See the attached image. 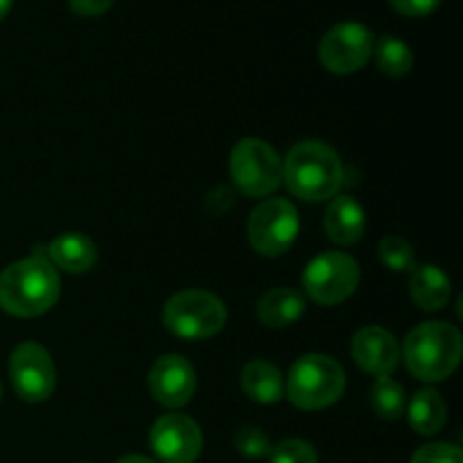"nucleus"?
<instances>
[{
  "label": "nucleus",
  "instance_id": "9",
  "mask_svg": "<svg viewBox=\"0 0 463 463\" xmlns=\"http://www.w3.org/2000/svg\"><path fill=\"white\" fill-rule=\"evenodd\" d=\"M373 45L375 41L369 27L353 21L339 23L321 39L319 61L335 75H351L366 66L373 54Z\"/></svg>",
  "mask_w": 463,
  "mask_h": 463
},
{
  "label": "nucleus",
  "instance_id": "4",
  "mask_svg": "<svg viewBox=\"0 0 463 463\" xmlns=\"http://www.w3.org/2000/svg\"><path fill=\"white\" fill-rule=\"evenodd\" d=\"M344 389H346V373L342 364L319 353L303 355L301 360L294 362L285 384V393L292 405L306 411L335 405L342 398Z\"/></svg>",
  "mask_w": 463,
  "mask_h": 463
},
{
  "label": "nucleus",
  "instance_id": "6",
  "mask_svg": "<svg viewBox=\"0 0 463 463\" xmlns=\"http://www.w3.org/2000/svg\"><path fill=\"white\" fill-rule=\"evenodd\" d=\"M229 165L235 185L247 197H267L283 184V161L265 140H240L231 152Z\"/></svg>",
  "mask_w": 463,
  "mask_h": 463
},
{
  "label": "nucleus",
  "instance_id": "14",
  "mask_svg": "<svg viewBox=\"0 0 463 463\" xmlns=\"http://www.w3.org/2000/svg\"><path fill=\"white\" fill-rule=\"evenodd\" d=\"M326 233L337 244H355L364 235L366 217L353 197H335L324 215Z\"/></svg>",
  "mask_w": 463,
  "mask_h": 463
},
{
  "label": "nucleus",
  "instance_id": "19",
  "mask_svg": "<svg viewBox=\"0 0 463 463\" xmlns=\"http://www.w3.org/2000/svg\"><path fill=\"white\" fill-rule=\"evenodd\" d=\"M407 419H410V425L414 428V432L423 434V437L437 434L446 425L448 419V407L443 402L441 393L434 392V389H420V392H416V396L410 401Z\"/></svg>",
  "mask_w": 463,
  "mask_h": 463
},
{
  "label": "nucleus",
  "instance_id": "27",
  "mask_svg": "<svg viewBox=\"0 0 463 463\" xmlns=\"http://www.w3.org/2000/svg\"><path fill=\"white\" fill-rule=\"evenodd\" d=\"M71 9L80 16H99L113 5V0H68Z\"/></svg>",
  "mask_w": 463,
  "mask_h": 463
},
{
  "label": "nucleus",
  "instance_id": "24",
  "mask_svg": "<svg viewBox=\"0 0 463 463\" xmlns=\"http://www.w3.org/2000/svg\"><path fill=\"white\" fill-rule=\"evenodd\" d=\"M269 463H319L317 450L307 441L301 439H288L271 448Z\"/></svg>",
  "mask_w": 463,
  "mask_h": 463
},
{
  "label": "nucleus",
  "instance_id": "22",
  "mask_svg": "<svg viewBox=\"0 0 463 463\" xmlns=\"http://www.w3.org/2000/svg\"><path fill=\"white\" fill-rule=\"evenodd\" d=\"M378 256L383 265L392 271H411L416 267L414 249L407 240L398 238V235H387L380 240Z\"/></svg>",
  "mask_w": 463,
  "mask_h": 463
},
{
  "label": "nucleus",
  "instance_id": "12",
  "mask_svg": "<svg viewBox=\"0 0 463 463\" xmlns=\"http://www.w3.org/2000/svg\"><path fill=\"white\" fill-rule=\"evenodd\" d=\"M194 387L197 378L193 364L181 355L158 357L149 371V392L154 401L170 410L188 405L190 398L194 396Z\"/></svg>",
  "mask_w": 463,
  "mask_h": 463
},
{
  "label": "nucleus",
  "instance_id": "25",
  "mask_svg": "<svg viewBox=\"0 0 463 463\" xmlns=\"http://www.w3.org/2000/svg\"><path fill=\"white\" fill-rule=\"evenodd\" d=\"M411 463H463V452L450 443H428L414 452Z\"/></svg>",
  "mask_w": 463,
  "mask_h": 463
},
{
  "label": "nucleus",
  "instance_id": "21",
  "mask_svg": "<svg viewBox=\"0 0 463 463\" xmlns=\"http://www.w3.org/2000/svg\"><path fill=\"white\" fill-rule=\"evenodd\" d=\"M371 407H373L380 419H401L407 410L405 389L389 375H380L373 383V389H371Z\"/></svg>",
  "mask_w": 463,
  "mask_h": 463
},
{
  "label": "nucleus",
  "instance_id": "15",
  "mask_svg": "<svg viewBox=\"0 0 463 463\" xmlns=\"http://www.w3.org/2000/svg\"><path fill=\"white\" fill-rule=\"evenodd\" d=\"M48 260L54 269H63L68 274H84L98 260V249L93 240L80 233H63L48 247Z\"/></svg>",
  "mask_w": 463,
  "mask_h": 463
},
{
  "label": "nucleus",
  "instance_id": "23",
  "mask_svg": "<svg viewBox=\"0 0 463 463\" xmlns=\"http://www.w3.org/2000/svg\"><path fill=\"white\" fill-rule=\"evenodd\" d=\"M233 446L240 455L249 457V459H262V457H269L271 452V443L267 439V434L260 428H253V425L238 430V434L233 439Z\"/></svg>",
  "mask_w": 463,
  "mask_h": 463
},
{
  "label": "nucleus",
  "instance_id": "3",
  "mask_svg": "<svg viewBox=\"0 0 463 463\" xmlns=\"http://www.w3.org/2000/svg\"><path fill=\"white\" fill-rule=\"evenodd\" d=\"M283 181L297 197L324 202L335 197L344 185V167L333 147L319 140H306L285 158Z\"/></svg>",
  "mask_w": 463,
  "mask_h": 463
},
{
  "label": "nucleus",
  "instance_id": "5",
  "mask_svg": "<svg viewBox=\"0 0 463 463\" xmlns=\"http://www.w3.org/2000/svg\"><path fill=\"white\" fill-rule=\"evenodd\" d=\"M163 324L181 339H208L226 324V307L215 294L203 289L179 292L163 307Z\"/></svg>",
  "mask_w": 463,
  "mask_h": 463
},
{
  "label": "nucleus",
  "instance_id": "17",
  "mask_svg": "<svg viewBox=\"0 0 463 463\" xmlns=\"http://www.w3.org/2000/svg\"><path fill=\"white\" fill-rule=\"evenodd\" d=\"M306 312V298L292 288H274L258 301V319L269 328H285L301 319Z\"/></svg>",
  "mask_w": 463,
  "mask_h": 463
},
{
  "label": "nucleus",
  "instance_id": "8",
  "mask_svg": "<svg viewBox=\"0 0 463 463\" xmlns=\"http://www.w3.org/2000/svg\"><path fill=\"white\" fill-rule=\"evenodd\" d=\"M298 235V213L288 199H267L247 222V238L260 256H280Z\"/></svg>",
  "mask_w": 463,
  "mask_h": 463
},
{
  "label": "nucleus",
  "instance_id": "11",
  "mask_svg": "<svg viewBox=\"0 0 463 463\" xmlns=\"http://www.w3.org/2000/svg\"><path fill=\"white\" fill-rule=\"evenodd\" d=\"M149 446L163 463H194L202 455V430L184 414H165L152 425Z\"/></svg>",
  "mask_w": 463,
  "mask_h": 463
},
{
  "label": "nucleus",
  "instance_id": "30",
  "mask_svg": "<svg viewBox=\"0 0 463 463\" xmlns=\"http://www.w3.org/2000/svg\"><path fill=\"white\" fill-rule=\"evenodd\" d=\"M0 398H3V384H0Z\"/></svg>",
  "mask_w": 463,
  "mask_h": 463
},
{
  "label": "nucleus",
  "instance_id": "2",
  "mask_svg": "<svg viewBox=\"0 0 463 463\" xmlns=\"http://www.w3.org/2000/svg\"><path fill=\"white\" fill-rule=\"evenodd\" d=\"M463 355L459 328L446 321H428L407 335L402 357L414 378L425 383H441L450 378Z\"/></svg>",
  "mask_w": 463,
  "mask_h": 463
},
{
  "label": "nucleus",
  "instance_id": "13",
  "mask_svg": "<svg viewBox=\"0 0 463 463\" xmlns=\"http://www.w3.org/2000/svg\"><path fill=\"white\" fill-rule=\"evenodd\" d=\"M351 355L362 371L371 375H392L401 360V348L396 337L378 326H366L357 330L351 344Z\"/></svg>",
  "mask_w": 463,
  "mask_h": 463
},
{
  "label": "nucleus",
  "instance_id": "29",
  "mask_svg": "<svg viewBox=\"0 0 463 463\" xmlns=\"http://www.w3.org/2000/svg\"><path fill=\"white\" fill-rule=\"evenodd\" d=\"M12 3H14V0H0V21H3V18L9 14V9H12Z\"/></svg>",
  "mask_w": 463,
  "mask_h": 463
},
{
  "label": "nucleus",
  "instance_id": "16",
  "mask_svg": "<svg viewBox=\"0 0 463 463\" xmlns=\"http://www.w3.org/2000/svg\"><path fill=\"white\" fill-rule=\"evenodd\" d=\"M410 297L420 310H443L450 301V279L437 265L414 267L410 271Z\"/></svg>",
  "mask_w": 463,
  "mask_h": 463
},
{
  "label": "nucleus",
  "instance_id": "1",
  "mask_svg": "<svg viewBox=\"0 0 463 463\" xmlns=\"http://www.w3.org/2000/svg\"><path fill=\"white\" fill-rule=\"evenodd\" d=\"M61 280L48 258L30 256L0 274V307L14 317H39L57 303Z\"/></svg>",
  "mask_w": 463,
  "mask_h": 463
},
{
  "label": "nucleus",
  "instance_id": "20",
  "mask_svg": "<svg viewBox=\"0 0 463 463\" xmlns=\"http://www.w3.org/2000/svg\"><path fill=\"white\" fill-rule=\"evenodd\" d=\"M373 54L380 71L389 77L407 75L414 66V54H411L410 45L405 41L396 39V36H383L373 45Z\"/></svg>",
  "mask_w": 463,
  "mask_h": 463
},
{
  "label": "nucleus",
  "instance_id": "28",
  "mask_svg": "<svg viewBox=\"0 0 463 463\" xmlns=\"http://www.w3.org/2000/svg\"><path fill=\"white\" fill-rule=\"evenodd\" d=\"M118 463H156V461L147 459V457H143V455H127V457H122Z\"/></svg>",
  "mask_w": 463,
  "mask_h": 463
},
{
  "label": "nucleus",
  "instance_id": "18",
  "mask_svg": "<svg viewBox=\"0 0 463 463\" xmlns=\"http://www.w3.org/2000/svg\"><path fill=\"white\" fill-rule=\"evenodd\" d=\"M242 389L249 398L262 405H274L283 398L285 384L283 375L274 364L265 360L249 362L242 369Z\"/></svg>",
  "mask_w": 463,
  "mask_h": 463
},
{
  "label": "nucleus",
  "instance_id": "26",
  "mask_svg": "<svg viewBox=\"0 0 463 463\" xmlns=\"http://www.w3.org/2000/svg\"><path fill=\"white\" fill-rule=\"evenodd\" d=\"M393 9L402 16H411V18H420L432 14L434 9L441 5V0H389Z\"/></svg>",
  "mask_w": 463,
  "mask_h": 463
},
{
  "label": "nucleus",
  "instance_id": "10",
  "mask_svg": "<svg viewBox=\"0 0 463 463\" xmlns=\"http://www.w3.org/2000/svg\"><path fill=\"white\" fill-rule=\"evenodd\" d=\"M9 380L18 398L27 402L48 401L57 384L52 357L36 342H23L9 357Z\"/></svg>",
  "mask_w": 463,
  "mask_h": 463
},
{
  "label": "nucleus",
  "instance_id": "7",
  "mask_svg": "<svg viewBox=\"0 0 463 463\" xmlns=\"http://www.w3.org/2000/svg\"><path fill=\"white\" fill-rule=\"evenodd\" d=\"M360 285V265L342 251H328L312 258L303 271V288L312 301L337 306L346 301Z\"/></svg>",
  "mask_w": 463,
  "mask_h": 463
}]
</instances>
